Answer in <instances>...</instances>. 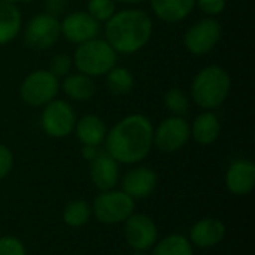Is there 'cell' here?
Here are the masks:
<instances>
[{
	"label": "cell",
	"mask_w": 255,
	"mask_h": 255,
	"mask_svg": "<svg viewBox=\"0 0 255 255\" xmlns=\"http://www.w3.org/2000/svg\"><path fill=\"white\" fill-rule=\"evenodd\" d=\"M73 64L78 72L94 78L106 75L117 64V52L105 39H90L79 43L73 54Z\"/></svg>",
	"instance_id": "obj_4"
},
{
	"label": "cell",
	"mask_w": 255,
	"mask_h": 255,
	"mask_svg": "<svg viewBox=\"0 0 255 255\" xmlns=\"http://www.w3.org/2000/svg\"><path fill=\"white\" fill-rule=\"evenodd\" d=\"M151 250V255H194V247L188 238L179 233H172L157 241Z\"/></svg>",
	"instance_id": "obj_22"
},
{
	"label": "cell",
	"mask_w": 255,
	"mask_h": 255,
	"mask_svg": "<svg viewBox=\"0 0 255 255\" xmlns=\"http://www.w3.org/2000/svg\"><path fill=\"white\" fill-rule=\"evenodd\" d=\"M73 131L76 133V137L82 145L99 146L105 142L108 128L100 117L94 114H88L76 121Z\"/></svg>",
	"instance_id": "obj_17"
},
{
	"label": "cell",
	"mask_w": 255,
	"mask_h": 255,
	"mask_svg": "<svg viewBox=\"0 0 255 255\" xmlns=\"http://www.w3.org/2000/svg\"><path fill=\"white\" fill-rule=\"evenodd\" d=\"M124 239L133 251H149L158 241L155 221L146 214L133 212L124 221Z\"/></svg>",
	"instance_id": "obj_10"
},
{
	"label": "cell",
	"mask_w": 255,
	"mask_h": 255,
	"mask_svg": "<svg viewBox=\"0 0 255 255\" xmlns=\"http://www.w3.org/2000/svg\"><path fill=\"white\" fill-rule=\"evenodd\" d=\"M220 39H221L220 22L215 18L208 16V18L200 19L199 22L193 24L187 30V33L184 36V43H185V48L191 54L205 55L217 46Z\"/></svg>",
	"instance_id": "obj_11"
},
{
	"label": "cell",
	"mask_w": 255,
	"mask_h": 255,
	"mask_svg": "<svg viewBox=\"0 0 255 255\" xmlns=\"http://www.w3.org/2000/svg\"><path fill=\"white\" fill-rule=\"evenodd\" d=\"M87 13L93 16L97 22H106L115 13L114 0H88Z\"/></svg>",
	"instance_id": "obj_26"
},
{
	"label": "cell",
	"mask_w": 255,
	"mask_h": 255,
	"mask_svg": "<svg viewBox=\"0 0 255 255\" xmlns=\"http://www.w3.org/2000/svg\"><path fill=\"white\" fill-rule=\"evenodd\" d=\"M76 124V114L70 103L54 99L43 106L40 115V126L49 137L61 139L73 133Z\"/></svg>",
	"instance_id": "obj_7"
},
{
	"label": "cell",
	"mask_w": 255,
	"mask_h": 255,
	"mask_svg": "<svg viewBox=\"0 0 255 255\" xmlns=\"http://www.w3.org/2000/svg\"><path fill=\"white\" fill-rule=\"evenodd\" d=\"M152 19L142 9L115 12L105 25L106 42L120 54H134L151 39Z\"/></svg>",
	"instance_id": "obj_2"
},
{
	"label": "cell",
	"mask_w": 255,
	"mask_h": 255,
	"mask_svg": "<svg viewBox=\"0 0 255 255\" xmlns=\"http://www.w3.org/2000/svg\"><path fill=\"white\" fill-rule=\"evenodd\" d=\"M60 36V21L57 16H52L46 12L34 15L24 30V42L36 51H45L51 48Z\"/></svg>",
	"instance_id": "obj_9"
},
{
	"label": "cell",
	"mask_w": 255,
	"mask_h": 255,
	"mask_svg": "<svg viewBox=\"0 0 255 255\" xmlns=\"http://www.w3.org/2000/svg\"><path fill=\"white\" fill-rule=\"evenodd\" d=\"M73 60L67 55V54H57L52 57V60L49 61V72L55 76V78H61L70 73Z\"/></svg>",
	"instance_id": "obj_27"
},
{
	"label": "cell",
	"mask_w": 255,
	"mask_h": 255,
	"mask_svg": "<svg viewBox=\"0 0 255 255\" xmlns=\"http://www.w3.org/2000/svg\"><path fill=\"white\" fill-rule=\"evenodd\" d=\"M196 4L208 16L220 15L226 9V0H196Z\"/></svg>",
	"instance_id": "obj_29"
},
{
	"label": "cell",
	"mask_w": 255,
	"mask_h": 255,
	"mask_svg": "<svg viewBox=\"0 0 255 255\" xmlns=\"http://www.w3.org/2000/svg\"><path fill=\"white\" fill-rule=\"evenodd\" d=\"M226 188L233 196H248L255 187V164L251 160H236L226 172Z\"/></svg>",
	"instance_id": "obj_15"
},
{
	"label": "cell",
	"mask_w": 255,
	"mask_h": 255,
	"mask_svg": "<svg viewBox=\"0 0 255 255\" xmlns=\"http://www.w3.org/2000/svg\"><path fill=\"white\" fill-rule=\"evenodd\" d=\"M67 7V0H46V13L57 16Z\"/></svg>",
	"instance_id": "obj_31"
},
{
	"label": "cell",
	"mask_w": 255,
	"mask_h": 255,
	"mask_svg": "<svg viewBox=\"0 0 255 255\" xmlns=\"http://www.w3.org/2000/svg\"><path fill=\"white\" fill-rule=\"evenodd\" d=\"M221 133V123L212 111H205L197 115L193 126H190V134L199 145H212Z\"/></svg>",
	"instance_id": "obj_18"
},
{
	"label": "cell",
	"mask_w": 255,
	"mask_h": 255,
	"mask_svg": "<svg viewBox=\"0 0 255 255\" xmlns=\"http://www.w3.org/2000/svg\"><path fill=\"white\" fill-rule=\"evenodd\" d=\"M131 255H148L145 251H134Z\"/></svg>",
	"instance_id": "obj_35"
},
{
	"label": "cell",
	"mask_w": 255,
	"mask_h": 255,
	"mask_svg": "<svg viewBox=\"0 0 255 255\" xmlns=\"http://www.w3.org/2000/svg\"><path fill=\"white\" fill-rule=\"evenodd\" d=\"M22 16L16 4L0 0V45L12 42L21 30Z\"/></svg>",
	"instance_id": "obj_21"
},
{
	"label": "cell",
	"mask_w": 255,
	"mask_h": 255,
	"mask_svg": "<svg viewBox=\"0 0 255 255\" xmlns=\"http://www.w3.org/2000/svg\"><path fill=\"white\" fill-rule=\"evenodd\" d=\"M158 184V176L155 170L146 166H139L131 170H128L123 181H121V190L128 194L133 200H142L149 197Z\"/></svg>",
	"instance_id": "obj_13"
},
{
	"label": "cell",
	"mask_w": 255,
	"mask_h": 255,
	"mask_svg": "<svg viewBox=\"0 0 255 255\" xmlns=\"http://www.w3.org/2000/svg\"><path fill=\"white\" fill-rule=\"evenodd\" d=\"M0 255H27L25 245L15 236L0 238Z\"/></svg>",
	"instance_id": "obj_28"
},
{
	"label": "cell",
	"mask_w": 255,
	"mask_h": 255,
	"mask_svg": "<svg viewBox=\"0 0 255 255\" xmlns=\"http://www.w3.org/2000/svg\"><path fill=\"white\" fill-rule=\"evenodd\" d=\"M13 169V154L12 151L0 143V181L4 179Z\"/></svg>",
	"instance_id": "obj_30"
},
{
	"label": "cell",
	"mask_w": 255,
	"mask_h": 255,
	"mask_svg": "<svg viewBox=\"0 0 255 255\" xmlns=\"http://www.w3.org/2000/svg\"><path fill=\"white\" fill-rule=\"evenodd\" d=\"M1 1H6V3H12V4H16L19 1H31V0H1Z\"/></svg>",
	"instance_id": "obj_34"
},
{
	"label": "cell",
	"mask_w": 255,
	"mask_h": 255,
	"mask_svg": "<svg viewBox=\"0 0 255 255\" xmlns=\"http://www.w3.org/2000/svg\"><path fill=\"white\" fill-rule=\"evenodd\" d=\"M154 127L148 117L131 114L120 120L105 137L106 152L121 164H137L151 152Z\"/></svg>",
	"instance_id": "obj_1"
},
{
	"label": "cell",
	"mask_w": 255,
	"mask_h": 255,
	"mask_svg": "<svg viewBox=\"0 0 255 255\" xmlns=\"http://www.w3.org/2000/svg\"><path fill=\"white\" fill-rule=\"evenodd\" d=\"M99 146H91V145H82V158L85 161H93L97 155H99Z\"/></svg>",
	"instance_id": "obj_32"
},
{
	"label": "cell",
	"mask_w": 255,
	"mask_h": 255,
	"mask_svg": "<svg viewBox=\"0 0 255 255\" xmlns=\"http://www.w3.org/2000/svg\"><path fill=\"white\" fill-rule=\"evenodd\" d=\"M230 88L232 79L229 72L221 66L212 64L202 69L194 76L191 84V97L199 108L214 111L226 102Z\"/></svg>",
	"instance_id": "obj_3"
},
{
	"label": "cell",
	"mask_w": 255,
	"mask_h": 255,
	"mask_svg": "<svg viewBox=\"0 0 255 255\" xmlns=\"http://www.w3.org/2000/svg\"><path fill=\"white\" fill-rule=\"evenodd\" d=\"M61 88L69 99L76 100V102L90 100L96 93V85H94L93 78L81 72L66 75L64 81L61 82Z\"/></svg>",
	"instance_id": "obj_20"
},
{
	"label": "cell",
	"mask_w": 255,
	"mask_h": 255,
	"mask_svg": "<svg viewBox=\"0 0 255 255\" xmlns=\"http://www.w3.org/2000/svg\"><path fill=\"white\" fill-rule=\"evenodd\" d=\"M91 218V205L82 199L69 202L63 209V221L72 229H79L85 226Z\"/></svg>",
	"instance_id": "obj_24"
},
{
	"label": "cell",
	"mask_w": 255,
	"mask_h": 255,
	"mask_svg": "<svg viewBox=\"0 0 255 255\" xmlns=\"http://www.w3.org/2000/svg\"><path fill=\"white\" fill-rule=\"evenodd\" d=\"M190 124L184 117H167L152 133V145L161 152H176L182 149L190 140Z\"/></svg>",
	"instance_id": "obj_8"
},
{
	"label": "cell",
	"mask_w": 255,
	"mask_h": 255,
	"mask_svg": "<svg viewBox=\"0 0 255 255\" xmlns=\"http://www.w3.org/2000/svg\"><path fill=\"white\" fill-rule=\"evenodd\" d=\"M136 208V200H133L123 190H108L100 191L91 205V214L97 221L106 226L124 223Z\"/></svg>",
	"instance_id": "obj_5"
},
{
	"label": "cell",
	"mask_w": 255,
	"mask_h": 255,
	"mask_svg": "<svg viewBox=\"0 0 255 255\" xmlns=\"http://www.w3.org/2000/svg\"><path fill=\"white\" fill-rule=\"evenodd\" d=\"M114 1H118V3H127V4H139V3H143L145 0H114Z\"/></svg>",
	"instance_id": "obj_33"
},
{
	"label": "cell",
	"mask_w": 255,
	"mask_h": 255,
	"mask_svg": "<svg viewBox=\"0 0 255 255\" xmlns=\"http://www.w3.org/2000/svg\"><path fill=\"white\" fill-rule=\"evenodd\" d=\"M164 105L176 117L187 115V112L190 109V100H188L187 94L179 88H170L169 91H166Z\"/></svg>",
	"instance_id": "obj_25"
},
{
	"label": "cell",
	"mask_w": 255,
	"mask_h": 255,
	"mask_svg": "<svg viewBox=\"0 0 255 255\" xmlns=\"http://www.w3.org/2000/svg\"><path fill=\"white\" fill-rule=\"evenodd\" d=\"M60 88V81L49 70H33L28 73L19 87L22 102L33 108H40L55 99Z\"/></svg>",
	"instance_id": "obj_6"
},
{
	"label": "cell",
	"mask_w": 255,
	"mask_h": 255,
	"mask_svg": "<svg viewBox=\"0 0 255 255\" xmlns=\"http://www.w3.org/2000/svg\"><path fill=\"white\" fill-rule=\"evenodd\" d=\"M196 7V0H151V9L164 22H179Z\"/></svg>",
	"instance_id": "obj_19"
},
{
	"label": "cell",
	"mask_w": 255,
	"mask_h": 255,
	"mask_svg": "<svg viewBox=\"0 0 255 255\" xmlns=\"http://www.w3.org/2000/svg\"><path fill=\"white\" fill-rule=\"evenodd\" d=\"M60 27L64 39L76 45L97 37L99 33V22L84 10L67 13L60 21Z\"/></svg>",
	"instance_id": "obj_12"
},
{
	"label": "cell",
	"mask_w": 255,
	"mask_h": 255,
	"mask_svg": "<svg viewBox=\"0 0 255 255\" xmlns=\"http://www.w3.org/2000/svg\"><path fill=\"white\" fill-rule=\"evenodd\" d=\"M227 229L224 223L218 218H202L190 229L188 241L194 248L209 250L220 245L226 238Z\"/></svg>",
	"instance_id": "obj_14"
},
{
	"label": "cell",
	"mask_w": 255,
	"mask_h": 255,
	"mask_svg": "<svg viewBox=\"0 0 255 255\" xmlns=\"http://www.w3.org/2000/svg\"><path fill=\"white\" fill-rule=\"evenodd\" d=\"M90 178L99 191L114 190L120 182V163L115 161L106 151L90 163Z\"/></svg>",
	"instance_id": "obj_16"
},
{
	"label": "cell",
	"mask_w": 255,
	"mask_h": 255,
	"mask_svg": "<svg viewBox=\"0 0 255 255\" xmlns=\"http://www.w3.org/2000/svg\"><path fill=\"white\" fill-rule=\"evenodd\" d=\"M106 87L114 96H127L134 87V78L126 67H112L106 73Z\"/></svg>",
	"instance_id": "obj_23"
}]
</instances>
